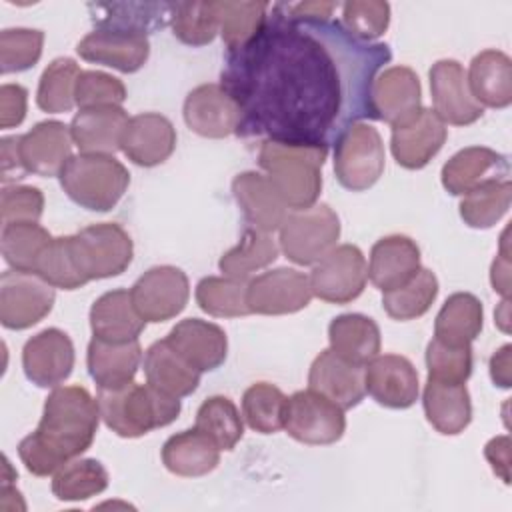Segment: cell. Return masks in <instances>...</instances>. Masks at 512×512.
<instances>
[{"mask_svg":"<svg viewBox=\"0 0 512 512\" xmlns=\"http://www.w3.org/2000/svg\"><path fill=\"white\" fill-rule=\"evenodd\" d=\"M166 340L200 374L222 366L228 354L226 332L218 324L200 318L180 320Z\"/></svg>","mask_w":512,"mask_h":512,"instance_id":"cell-25","label":"cell"},{"mask_svg":"<svg viewBox=\"0 0 512 512\" xmlns=\"http://www.w3.org/2000/svg\"><path fill=\"white\" fill-rule=\"evenodd\" d=\"M474 100L484 108H506L512 102V62L494 48L482 50L470 62L466 74Z\"/></svg>","mask_w":512,"mask_h":512,"instance_id":"cell-32","label":"cell"},{"mask_svg":"<svg viewBox=\"0 0 512 512\" xmlns=\"http://www.w3.org/2000/svg\"><path fill=\"white\" fill-rule=\"evenodd\" d=\"M232 194L250 228L268 234L278 230L290 212L266 174L254 170L240 172L232 180Z\"/></svg>","mask_w":512,"mask_h":512,"instance_id":"cell-26","label":"cell"},{"mask_svg":"<svg viewBox=\"0 0 512 512\" xmlns=\"http://www.w3.org/2000/svg\"><path fill=\"white\" fill-rule=\"evenodd\" d=\"M268 10V2H214L218 32L228 52L240 50L262 30L268 18Z\"/></svg>","mask_w":512,"mask_h":512,"instance_id":"cell-39","label":"cell"},{"mask_svg":"<svg viewBox=\"0 0 512 512\" xmlns=\"http://www.w3.org/2000/svg\"><path fill=\"white\" fill-rule=\"evenodd\" d=\"M70 126L58 120H44L20 136V156L26 172L38 176H60L72 158Z\"/></svg>","mask_w":512,"mask_h":512,"instance_id":"cell-20","label":"cell"},{"mask_svg":"<svg viewBox=\"0 0 512 512\" xmlns=\"http://www.w3.org/2000/svg\"><path fill=\"white\" fill-rule=\"evenodd\" d=\"M108 472L94 458H72L52 474V492L62 502H80L108 488Z\"/></svg>","mask_w":512,"mask_h":512,"instance_id":"cell-40","label":"cell"},{"mask_svg":"<svg viewBox=\"0 0 512 512\" xmlns=\"http://www.w3.org/2000/svg\"><path fill=\"white\" fill-rule=\"evenodd\" d=\"M422 406L432 428L446 436L464 432L472 420V402L466 384L428 378L422 394Z\"/></svg>","mask_w":512,"mask_h":512,"instance_id":"cell-31","label":"cell"},{"mask_svg":"<svg viewBox=\"0 0 512 512\" xmlns=\"http://www.w3.org/2000/svg\"><path fill=\"white\" fill-rule=\"evenodd\" d=\"M420 268V248L408 236H384L370 250L368 278L382 292L406 284Z\"/></svg>","mask_w":512,"mask_h":512,"instance_id":"cell-28","label":"cell"},{"mask_svg":"<svg viewBox=\"0 0 512 512\" xmlns=\"http://www.w3.org/2000/svg\"><path fill=\"white\" fill-rule=\"evenodd\" d=\"M176 148V128L158 112H142L130 118L120 150L124 156L144 168L166 162Z\"/></svg>","mask_w":512,"mask_h":512,"instance_id":"cell-21","label":"cell"},{"mask_svg":"<svg viewBox=\"0 0 512 512\" xmlns=\"http://www.w3.org/2000/svg\"><path fill=\"white\" fill-rule=\"evenodd\" d=\"M428 378L464 384L472 374V346H448L436 338L426 348Z\"/></svg>","mask_w":512,"mask_h":512,"instance_id":"cell-52","label":"cell"},{"mask_svg":"<svg viewBox=\"0 0 512 512\" xmlns=\"http://www.w3.org/2000/svg\"><path fill=\"white\" fill-rule=\"evenodd\" d=\"M446 136V124L434 114V110L422 108L412 122L392 128L390 150L402 168L420 170L440 152Z\"/></svg>","mask_w":512,"mask_h":512,"instance_id":"cell-24","label":"cell"},{"mask_svg":"<svg viewBox=\"0 0 512 512\" xmlns=\"http://www.w3.org/2000/svg\"><path fill=\"white\" fill-rule=\"evenodd\" d=\"M384 162L382 136L368 122L352 124L334 144V172L346 190L372 188L384 172Z\"/></svg>","mask_w":512,"mask_h":512,"instance_id":"cell-8","label":"cell"},{"mask_svg":"<svg viewBox=\"0 0 512 512\" xmlns=\"http://www.w3.org/2000/svg\"><path fill=\"white\" fill-rule=\"evenodd\" d=\"M490 282L498 294L508 298V294H510V256L498 254L494 258L492 268H490Z\"/></svg>","mask_w":512,"mask_h":512,"instance_id":"cell-60","label":"cell"},{"mask_svg":"<svg viewBox=\"0 0 512 512\" xmlns=\"http://www.w3.org/2000/svg\"><path fill=\"white\" fill-rule=\"evenodd\" d=\"M512 184L510 180L484 182L470 190L460 200V218L470 228H492L510 208Z\"/></svg>","mask_w":512,"mask_h":512,"instance_id":"cell-43","label":"cell"},{"mask_svg":"<svg viewBox=\"0 0 512 512\" xmlns=\"http://www.w3.org/2000/svg\"><path fill=\"white\" fill-rule=\"evenodd\" d=\"M44 46V32L32 28H6L0 34V72H24L32 68Z\"/></svg>","mask_w":512,"mask_h":512,"instance_id":"cell-49","label":"cell"},{"mask_svg":"<svg viewBox=\"0 0 512 512\" xmlns=\"http://www.w3.org/2000/svg\"><path fill=\"white\" fill-rule=\"evenodd\" d=\"M170 24L180 42L188 46H206L218 34L214 2H172Z\"/></svg>","mask_w":512,"mask_h":512,"instance_id":"cell-48","label":"cell"},{"mask_svg":"<svg viewBox=\"0 0 512 512\" xmlns=\"http://www.w3.org/2000/svg\"><path fill=\"white\" fill-rule=\"evenodd\" d=\"M374 120L392 128L406 126L422 110V90L416 72L408 66H390L382 70L372 84Z\"/></svg>","mask_w":512,"mask_h":512,"instance_id":"cell-14","label":"cell"},{"mask_svg":"<svg viewBox=\"0 0 512 512\" xmlns=\"http://www.w3.org/2000/svg\"><path fill=\"white\" fill-rule=\"evenodd\" d=\"M340 24L358 40H378L390 24V6L376 0H352L342 4Z\"/></svg>","mask_w":512,"mask_h":512,"instance_id":"cell-51","label":"cell"},{"mask_svg":"<svg viewBox=\"0 0 512 512\" xmlns=\"http://www.w3.org/2000/svg\"><path fill=\"white\" fill-rule=\"evenodd\" d=\"M54 286L36 272L6 270L0 276V322L8 330H26L50 314Z\"/></svg>","mask_w":512,"mask_h":512,"instance_id":"cell-10","label":"cell"},{"mask_svg":"<svg viewBox=\"0 0 512 512\" xmlns=\"http://www.w3.org/2000/svg\"><path fill=\"white\" fill-rule=\"evenodd\" d=\"M284 430L302 444H334L346 430L344 410L310 388L300 390L286 398Z\"/></svg>","mask_w":512,"mask_h":512,"instance_id":"cell-9","label":"cell"},{"mask_svg":"<svg viewBox=\"0 0 512 512\" xmlns=\"http://www.w3.org/2000/svg\"><path fill=\"white\" fill-rule=\"evenodd\" d=\"M130 118L122 106L82 108L70 122L74 146L82 154H108L120 150L124 130Z\"/></svg>","mask_w":512,"mask_h":512,"instance_id":"cell-27","label":"cell"},{"mask_svg":"<svg viewBox=\"0 0 512 512\" xmlns=\"http://www.w3.org/2000/svg\"><path fill=\"white\" fill-rule=\"evenodd\" d=\"M434 114L452 126H468L482 118L484 108L474 100L466 72L456 60H438L430 68Z\"/></svg>","mask_w":512,"mask_h":512,"instance_id":"cell-17","label":"cell"},{"mask_svg":"<svg viewBox=\"0 0 512 512\" xmlns=\"http://www.w3.org/2000/svg\"><path fill=\"white\" fill-rule=\"evenodd\" d=\"M186 126L204 138H226L240 128V108L222 84H200L184 100Z\"/></svg>","mask_w":512,"mask_h":512,"instance_id":"cell-15","label":"cell"},{"mask_svg":"<svg viewBox=\"0 0 512 512\" xmlns=\"http://www.w3.org/2000/svg\"><path fill=\"white\" fill-rule=\"evenodd\" d=\"M278 250L280 246L268 232L246 228L240 242L222 254L218 268L224 276L250 280L254 272L270 266L278 258Z\"/></svg>","mask_w":512,"mask_h":512,"instance_id":"cell-38","label":"cell"},{"mask_svg":"<svg viewBox=\"0 0 512 512\" xmlns=\"http://www.w3.org/2000/svg\"><path fill=\"white\" fill-rule=\"evenodd\" d=\"M336 6L338 4H334V2H298V4L282 2V8L290 16L304 18V20H330Z\"/></svg>","mask_w":512,"mask_h":512,"instance_id":"cell-58","label":"cell"},{"mask_svg":"<svg viewBox=\"0 0 512 512\" xmlns=\"http://www.w3.org/2000/svg\"><path fill=\"white\" fill-rule=\"evenodd\" d=\"M388 44L354 38L340 20H304L272 4L262 30L228 52L222 86L236 100L238 136L330 146L374 120L372 84Z\"/></svg>","mask_w":512,"mask_h":512,"instance_id":"cell-1","label":"cell"},{"mask_svg":"<svg viewBox=\"0 0 512 512\" xmlns=\"http://www.w3.org/2000/svg\"><path fill=\"white\" fill-rule=\"evenodd\" d=\"M44 212V194L36 186H4L0 194L2 224L38 222Z\"/></svg>","mask_w":512,"mask_h":512,"instance_id":"cell-54","label":"cell"},{"mask_svg":"<svg viewBox=\"0 0 512 512\" xmlns=\"http://www.w3.org/2000/svg\"><path fill=\"white\" fill-rule=\"evenodd\" d=\"M308 280L316 298L332 304H346L364 292L368 262L358 246L340 244L314 264Z\"/></svg>","mask_w":512,"mask_h":512,"instance_id":"cell-11","label":"cell"},{"mask_svg":"<svg viewBox=\"0 0 512 512\" xmlns=\"http://www.w3.org/2000/svg\"><path fill=\"white\" fill-rule=\"evenodd\" d=\"M482 302L470 292L448 296L434 320V338L448 346H468L482 330Z\"/></svg>","mask_w":512,"mask_h":512,"instance_id":"cell-36","label":"cell"},{"mask_svg":"<svg viewBox=\"0 0 512 512\" xmlns=\"http://www.w3.org/2000/svg\"><path fill=\"white\" fill-rule=\"evenodd\" d=\"M134 308L146 322H166L178 316L190 296L188 276L176 266H154L130 288Z\"/></svg>","mask_w":512,"mask_h":512,"instance_id":"cell-12","label":"cell"},{"mask_svg":"<svg viewBox=\"0 0 512 512\" xmlns=\"http://www.w3.org/2000/svg\"><path fill=\"white\" fill-rule=\"evenodd\" d=\"M312 298L308 276L296 268H276L250 278L246 294L250 314L264 316L294 314L306 308Z\"/></svg>","mask_w":512,"mask_h":512,"instance_id":"cell-13","label":"cell"},{"mask_svg":"<svg viewBox=\"0 0 512 512\" xmlns=\"http://www.w3.org/2000/svg\"><path fill=\"white\" fill-rule=\"evenodd\" d=\"M326 146L264 140L258 164L290 210H304L318 202Z\"/></svg>","mask_w":512,"mask_h":512,"instance_id":"cell-3","label":"cell"},{"mask_svg":"<svg viewBox=\"0 0 512 512\" xmlns=\"http://www.w3.org/2000/svg\"><path fill=\"white\" fill-rule=\"evenodd\" d=\"M308 388L326 396L342 410H350L366 396L364 366L340 358L330 348L322 350L310 366Z\"/></svg>","mask_w":512,"mask_h":512,"instance_id":"cell-23","label":"cell"},{"mask_svg":"<svg viewBox=\"0 0 512 512\" xmlns=\"http://www.w3.org/2000/svg\"><path fill=\"white\" fill-rule=\"evenodd\" d=\"M278 244L288 260L298 266H314L340 238V218L328 204L290 210L278 228Z\"/></svg>","mask_w":512,"mask_h":512,"instance_id":"cell-6","label":"cell"},{"mask_svg":"<svg viewBox=\"0 0 512 512\" xmlns=\"http://www.w3.org/2000/svg\"><path fill=\"white\" fill-rule=\"evenodd\" d=\"M36 274H40L54 288H62V290H76L88 284L74 262L70 236L52 238V242L44 248L42 256L38 258Z\"/></svg>","mask_w":512,"mask_h":512,"instance_id":"cell-50","label":"cell"},{"mask_svg":"<svg viewBox=\"0 0 512 512\" xmlns=\"http://www.w3.org/2000/svg\"><path fill=\"white\" fill-rule=\"evenodd\" d=\"M50 242V232L38 222L4 224L0 236V248L6 264L22 272H36L38 258Z\"/></svg>","mask_w":512,"mask_h":512,"instance_id":"cell-41","label":"cell"},{"mask_svg":"<svg viewBox=\"0 0 512 512\" xmlns=\"http://www.w3.org/2000/svg\"><path fill=\"white\" fill-rule=\"evenodd\" d=\"M438 296V280L434 272L420 268L406 284L382 292V306L394 320H414L430 310Z\"/></svg>","mask_w":512,"mask_h":512,"instance_id":"cell-45","label":"cell"},{"mask_svg":"<svg viewBox=\"0 0 512 512\" xmlns=\"http://www.w3.org/2000/svg\"><path fill=\"white\" fill-rule=\"evenodd\" d=\"M510 164L504 154L486 146L458 150L440 172L442 186L452 196H464L484 182L508 180Z\"/></svg>","mask_w":512,"mask_h":512,"instance_id":"cell-22","label":"cell"},{"mask_svg":"<svg viewBox=\"0 0 512 512\" xmlns=\"http://www.w3.org/2000/svg\"><path fill=\"white\" fill-rule=\"evenodd\" d=\"M60 186L80 208L92 212L112 210L130 184L122 162L108 154H76L60 172Z\"/></svg>","mask_w":512,"mask_h":512,"instance_id":"cell-5","label":"cell"},{"mask_svg":"<svg viewBox=\"0 0 512 512\" xmlns=\"http://www.w3.org/2000/svg\"><path fill=\"white\" fill-rule=\"evenodd\" d=\"M80 66L72 58H54L42 72L36 104L48 114L70 112L76 104V82Z\"/></svg>","mask_w":512,"mask_h":512,"instance_id":"cell-44","label":"cell"},{"mask_svg":"<svg viewBox=\"0 0 512 512\" xmlns=\"http://www.w3.org/2000/svg\"><path fill=\"white\" fill-rule=\"evenodd\" d=\"M28 92L20 84H2L0 88V128H14L26 118Z\"/></svg>","mask_w":512,"mask_h":512,"instance_id":"cell-55","label":"cell"},{"mask_svg":"<svg viewBox=\"0 0 512 512\" xmlns=\"http://www.w3.org/2000/svg\"><path fill=\"white\" fill-rule=\"evenodd\" d=\"M76 52L86 62L104 64L132 74L146 64L150 56V42L148 36L140 32L96 28L78 42Z\"/></svg>","mask_w":512,"mask_h":512,"instance_id":"cell-19","label":"cell"},{"mask_svg":"<svg viewBox=\"0 0 512 512\" xmlns=\"http://www.w3.org/2000/svg\"><path fill=\"white\" fill-rule=\"evenodd\" d=\"M484 456L490 462L494 474L502 478L504 484L510 482V438L496 436L484 446Z\"/></svg>","mask_w":512,"mask_h":512,"instance_id":"cell-57","label":"cell"},{"mask_svg":"<svg viewBox=\"0 0 512 512\" xmlns=\"http://www.w3.org/2000/svg\"><path fill=\"white\" fill-rule=\"evenodd\" d=\"M146 382L174 398L190 396L200 384V372L192 368L168 340L154 342L144 354Z\"/></svg>","mask_w":512,"mask_h":512,"instance_id":"cell-34","label":"cell"},{"mask_svg":"<svg viewBox=\"0 0 512 512\" xmlns=\"http://www.w3.org/2000/svg\"><path fill=\"white\" fill-rule=\"evenodd\" d=\"M194 426L204 432L220 450H232L244 434L242 416L234 402L226 396L206 398L196 412Z\"/></svg>","mask_w":512,"mask_h":512,"instance_id":"cell-46","label":"cell"},{"mask_svg":"<svg viewBox=\"0 0 512 512\" xmlns=\"http://www.w3.org/2000/svg\"><path fill=\"white\" fill-rule=\"evenodd\" d=\"M496 316V324L500 326L502 332H508L510 330V316H508V298H504L498 306V310L494 312Z\"/></svg>","mask_w":512,"mask_h":512,"instance_id":"cell-61","label":"cell"},{"mask_svg":"<svg viewBox=\"0 0 512 512\" xmlns=\"http://www.w3.org/2000/svg\"><path fill=\"white\" fill-rule=\"evenodd\" d=\"M96 28L128 30L148 34V30L170 22L172 2H112L88 4Z\"/></svg>","mask_w":512,"mask_h":512,"instance_id":"cell-37","label":"cell"},{"mask_svg":"<svg viewBox=\"0 0 512 512\" xmlns=\"http://www.w3.org/2000/svg\"><path fill=\"white\" fill-rule=\"evenodd\" d=\"M146 320L134 308L130 290H110L94 300L90 308V328L94 338L106 342L138 340Z\"/></svg>","mask_w":512,"mask_h":512,"instance_id":"cell-30","label":"cell"},{"mask_svg":"<svg viewBox=\"0 0 512 512\" xmlns=\"http://www.w3.org/2000/svg\"><path fill=\"white\" fill-rule=\"evenodd\" d=\"M74 262L86 282L122 274L134 254L132 238L116 222H100L70 236Z\"/></svg>","mask_w":512,"mask_h":512,"instance_id":"cell-7","label":"cell"},{"mask_svg":"<svg viewBox=\"0 0 512 512\" xmlns=\"http://www.w3.org/2000/svg\"><path fill=\"white\" fill-rule=\"evenodd\" d=\"M328 342L340 358L366 366L380 352V328L364 314H340L328 326Z\"/></svg>","mask_w":512,"mask_h":512,"instance_id":"cell-35","label":"cell"},{"mask_svg":"<svg viewBox=\"0 0 512 512\" xmlns=\"http://www.w3.org/2000/svg\"><path fill=\"white\" fill-rule=\"evenodd\" d=\"M218 462L220 448L196 426L170 436L162 446V464L176 476H204L212 472Z\"/></svg>","mask_w":512,"mask_h":512,"instance_id":"cell-33","label":"cell"},{"mask_svg":"<svg viewBox=\"0 0 512 512\" xmlns=\"http://www.w3.org/2000/svg\"><path fill=\"white\" fill-rule=\"evenodd\" d=\"M126 100V86L100 70H82L76 82V106L96 108V106H122Z\"/></svg>","mask_w":512,"mask_h":512,"instance_id":"cell-53","label":"cell"},{"mask_svg":"<svg viewBox=\"0 0 512 512\" xmlns=\"http://www.w3.org/2000/svg\"><path fill=\"white\" fill-rule=\"evenodd\" d=\"M142 362V348L138 340L106 342L92 338L86 352V364L98 388L110 390L134 382Z\"/></svg>","mask_w":512,"mask_h":512,"instance_id":"cell-29","label":"cell"},{"mask_svg":"<svg viewBox=\"0 0 512 512\" xmlns=\"http://www.w3.org/2000/svg\"><path fill=\"white\" fill-rule=\"evenodd\" d=\"M510 352H512V346L510 344H504L502 348H498L492 358H490V378L496 386L500 388H508L510 382H512V362H510Z\"/></svg>","mask_w":512,"mask_h":512,"instance_id":"cell-59","label":"cell"},{"mask_svg":"<svg viewBox=\"0 0 512 512\" xmlns=\"http://www.w3.org/2000/svg\"><path fill=\"white\" fill-rule=\"evenodd\" d=\"M364 386L380 406L404 410L418 400L420 384L414 364L398 354H378L364 366Z\"/></svg>","mask_w":512,"mask_h":512,"instance_id":"cell-18","label":"cell"},{"mask_svg":"<svg viewBox=\"0 0 512 512\" xmlns=\"http://www.w3.org/2000/svg\"><path fill=\"white\" fill-rule=\"evenodd\" d=\"M246 278L232 276H206L196 286V302L198 306L216 318H238L250 314L246 294H248Z\"/></svg>","mask_w":512,"mask_h":512,"instance_id":"cell-42","label":"cell"},{"mask_svg":"<svg viewBox=\"0 0 512 512\" xmlns=\"http://www.w3.org/2000/svg\"><path fill=\"white\" fill-rule=\"evenodd\" d=\"M0 158H2V182H16L26 172L20 156V136H6L0 142Z\"/></svg>","mask_w":512,"mask_h":512,"instance_id":"cell-56","label":"cell"},{"mask_svg":"<svg viewBox=\"0 0 512 512\" xmlns=\"http://www.w3.org/2000/svg\"><path fill=\"white\" fill-rule=\"evenodd\" d=\"M98 408L104 424L122 438H138L172 424L180 414V398L154 386L130 382L120 388H98Z\"/></svg>","mask_w":512,"mask_h":512,"instance_id":"cell-4","label":"cell"},{"mask_svg":"<svg viewBox=\"0 0 512 512\" xmlns=\"http://www.w3.org/2000/svg\"><path fill=\"white\" fill-rule=\"evenodd\" d=\"M286 396L268 382H256L242 396V416L246 424L260 434H274L284 428Z\"/></svg>","mask_w":512,"mask_h":512,"instance_id":"cell-47","label":"cell"},{"mask_svg":"<svg viewBox=\"0 0 512 512\" xmlns=\"http://www.w3.org/2000/svg\"><path fill=\"white\" fill-rule=\"evenodd\" d=\"M100 422L98 400L82 386H56L42 408L38 428L18 444V456L34 476H50L86 452Z\"/></svg>","mask_w":512,"mask_h":512,"instance_id":"cell-2","label":"cell"},{"mask_svg":"<svg viewBox=\"0 0 512 512\" xmlns=\"http://www.w3.org/2000/svg\"><path fill=\"white\" fill-rule=\"evenodd\" d=\"M26 378L38 388L60 386L74 368V344L60 328H46L32 336L22 348Z\"/></svg>","mask_w":512,"mask_h":512,"instance_id":"cell-16","label":"cell"}]
</instances>
